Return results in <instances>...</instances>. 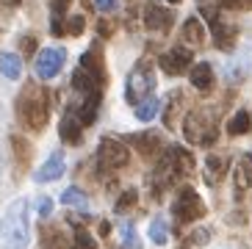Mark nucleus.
<instances>
[{
    "label": "nucleus",
    "instance_id": "nucleus-3",
    "mask_svg": "<svg viewBox=\"0 0 252 249\" xmlns=\"http://www.w3.org/2000/svg\"><path fill=\"white\" fill-rule=\"evenodd\" d=\"M183 133L191 144L211 147L216 141V117L205 108L191 111V114H186V119H183Z\"/></svg>",
    "mask_w": 252,
    "mask_h": 249
},
{
    "label": "nucleus",
    "instance_id": "nucleus-11",
    "mask_svg": "<svg viewBox=\"0 0 252 249\" xmlns=\"http://www.w3.org/2000/svg\"><path fill=\"white\" fill-rule=\"evenodd\" d=\"M186 114V97L180 89H175V92H169V97L163 100V124L169 127V130H175L178 127V119Z\"/></svg>",
    "mask_w": 252,
    "mask_h": 249
},
{
    "label": "nucleus",
    "instance_id": "nucleus-20",
    "mask_svg": "<svg viewBox=\"0 0 252 249\" xmlns=\"http://www.w3.org/2000/svg\"><path fill=\"white\" fill-rule=\"evenodd\" d=\"M72 89H75V92H81V94L86 97V94H97V92H100V83H97L94 78L86 72V69H81V66H78V69L72 72Z\"/></svg>",
    "mask_w": 252,
    "mask_h": 249
},
{
    "label": "nucleus",
    "instance_id": "nucleus-42",
    "mask_svg": "<svg viewBox=\"0 0 252 249\" xmlns=\"http://www.w3.org/2000/svg\"><path fill=\"white\" fill-rule=\"evenodd\" d=\"M3 3H8V6H20L23 0H3Z\"/></svg>",
    "mask_w": 252,
    "mask_h": 249
},
{
    "label": "nucleus",
    "instance_id": "nucleus-25",
    "mask_svg": "<svg viewBox=\"0 0 252 249\" xmlns=\"http://www.w3.org/2000/svg\"><path fill=\"white\" fill-rule=\"evenodd\" d=\"M252 186V155H244L241 161L236 163V188L244 191Z\"/></svg>",
    "mask_w": 252,
    "mask_h": 249
},
{
    "label": "nucleus",
    "instance_id": "nucleus-31",
    "mask_svg": "<svg viewBox=\"0 0 252 249\" xmlns=\"http://www.w3.org/2000/svg\"><path fill=\"white\" fill-rule=\"evenodd\" d=\"M11 147H14V153H17L20 169H25V166H28V161H31V144L23 139V136H11Z\"/></svg>",
    "mask_w": 252,
    "mask_h": 249
},
{
    "label": "nucleus",
    "instance_id": "nucleus-35",
    "mask_svg": "<svg viewBox=\"0 0 252 249\" xmlns=\"http://www.w3.org/2000/svg\"><path fill=\"white\" fill-rule=\"evenodd\" d=\"M83 28H86V20H83V14H72L67 20V25H64V31H67L69 36H81Z\"/></svg>",
    "mask_w": 252,
    "mask_h": 249
},
{
    "label": "nucleus",
    "instance_id": "nucleus-24",
    "mask_svg": "<svg viewBox=\"0 0 252 249\" xmlns=\"http://www.w3.org/2000/svg\"><path fill=\"white\" fill-rule=\"evenodd\" d=\"M250 127H252L250 111H236V114L230 117V122H227V133H230V136H244V133H250Z\"/></svg>",
    "mask_w": 252,
    "mask_h": 249
},
{
    "label": "nucleus",
    "instance_id": "nucleus-39",
    "mask_svg": "<svg viewBox=\"0 0 252 249\" xmlns=\"http://www.w3.org/2000/svg\"><path fill=\"white\" fill-rule=\"evenodd\" d=\"M33 50H36V39H33V36H25V39H23V53H25V56H31Z\"/></svg>",
    "mask_w": 252,
    "mask_h": 249
},
{
    "label": "nucleus",
    "instance_id": "nucleus-27",
    "mask_svg": "<svg viewBox=\"0 0 252 249\" xmlns=\"http://www.w3.org/2000/svg\"><path fill=\"white\" fill-rule=\"evenodd\" d=\"M61 202L69 205V208H75V211H86V208H89V197H86L81 188H75V186L61 194Z\"/></svg>",
    "mask_w": 252,
    "mask_h": 249
},
{
    "label": "nucleus",
    "instance_id": "nucleus-21",
    "mask_svg": "<svg viewBox=\"0 0 252 249\" xmlns=\"http://www.w3.org/2000/svg\"><path fill=\"white\" fill-rule=\"evenodd\" d=\"M224 172H227V161L219 158V155H208V161H205V183L216 186L224 177Z\"/></svg>",
    "mask_w": 252,
    "mask_h": 249
},
{
    "label": "nucleus",
    "instance_id": "nucleus-23",
    "mask_svg": "<svg viewBox=\"0 0 252 249\" xmlns=\"http://www.w3.org/2000/svg\"><path fill=\"white\" fill-rule=\"evenodd\" d=\"M0 72L6 75L8 81H17L23 75V61L17 53H0Z\"/></svg>",
    "mask_w": 252,
    "mask_h": 249
},
{
    "label": "nucleus",
    "instance_id": "nucleus-5",
    "mask_svg": "<svg viewBox=\"0 0 252 249\" xmlns=\"http://www.w3.org/2000/svg\"><path fill=\"white\" fill-rule=\"evenodd\" d=\"M205 202L200 199V194L191 188V186H183L178 191V197L172 202V213H175V221L178 224H191V221L202 219L205 216Z\"/></svg>",
    "mask_w": 252,
    "mask_h": 249
},
{
    "label": "nucleus",
    "instance_id": "nucleus-34",
    "mask_svg": "<svg viewBox=\"0 0 252 249\" xmlns=\"http://www.w3.org/2000/svg\"><path fill=\"white\" fill-rule=\"evenodd\" d=\"M139 202V191L136 188H127V191H122L117 197V205H114V211L117 213H125V211H130V208Z\"/></svg>",
    "mask_w": 252,
    "mask_h": 249
},
{
    "label": "nucleus",
    "instance_id": "nucleus-28",
    "mask_svg": "<svg viewBox=\"0 0 252 249\" xmlns=\"http://www.w3.org/2000/svg\"><path fill=\"white\" fill-rule=\"evenodd\" d=\"M150 238H153V244H158V247L169 241V224H166L163 216H156V219H153V224H150Z\"/></svg>",
    "mask_w": 252,
    "mask_h": 249
},
{
    "label": "nucleus",
    "instance_id": "nucleus-17",
    "mask_svg": "<svg viewBox=\"0 0 252 249\" xmlns=\"http://www.w3.org/2000/svg\"><path fill=\"white\" fill-rule=\"evenodd\" d=\"M166 153H169L172 163L178 166V172H180V175H191V172H194V155L189 153L186 147L172 144V147H166Z\"/></svg>",
    "mask_w": 252,
    "mask_h": 249
},
{
    "label": "nucleus",
    "instance_id": "nucleus-14",
    "mask_svg": "<svg viewBox=\"0 0 252 249\" xmlns=\"http://www.w3.org/2000/svg\"><path fill=\"white\" fill-rule=\"evenodd\" d=\"M211 36H214V44L219 50H233L236 47V28L222 20L211 22Z\"/></svg>",
    "mask_w": 252,
    "mask_h": 249
},
{
    "label": "nucleus",
    "instance_id": "nucleus-4",
    "mask_svg": "<svg viewBox=\"0 0 252 249\" xmlns=\"http://www.w3.org/2000/svg\"><path fill=\"white\" fill-rule=\"evenodd\" d=\"M153 89H156V72H153V66H150L147 61H141V64L133 66V72L127 75L125 100L127 103H133V105H139L141 100L153 97Z\"/></svg>",
    "mask_w": 252,
    "mask_h": 249
},
{
    "label": "nucleus",
    "instance_id": "nucleus-30",
    "mask_svg": "<svg viewBox=\"0 0 252 249\" xmlns=\"http://www.w3.org/2000/svg\"><path fill=\"white\" fill-rule=\"evenodd\" d=\"M211 235H214V233H211L208 227H194L191 233H189V235L183 238V249H191V247H205V244L211 241Z\"/></svg>",
    "mask_w": 252,
    "mask_h": 249
},
{
    "label": "nucleus",
    "instance_id": "nucleus-18",
    "mask_svg": "<svg viewBox=\"0 0 252 249\" xmlns=\"http://www.w3.org/2000/svg\"><path fill=\"white\" fill-rule=\"evenodd\" d=\"M97 108H100V92H97V94H86V97H83V103L78 105L75 117L81 119V124H92L97 119Z\"/></svg>",
    "mask_w": 252,
    "mask_h": 249
},
{
    "label": "nucleus",
    "instance_id": "nucleus-32",
    "mask_svg": "<svg viewBox=\"0 0 252 249\" xmlns=\"http://www.w3.org/2000/svg\"><path fill=\"white\" fill-rule=\"evenodd\" d=\"M42 241H45V249H72L67 244V238H64L59 230H50V227L42 233Z\"/></svg>",
    "mask_w": 252,
    "mask_h": 249
},
{
    "label": "nucleus",
    "instance_id": "nucleus-8",
    "mask_svg": "<svg viewBox=\"0 0 252 249\" xmlns=\"http://www.w3.org/2000/svg\"><path fill=\"white\" fill-rule=\"evenodd\" d=\"M64 61H67V50L64 47H47V50L39 53V59H36V75L42 81H53L61 72Z\"/></svg>",
    "mask_w": 252,
    "mask_h": 249
},
{
    "label": "nucleus",
    "instance_id": "nucleus-36",
    "mask_svg": "<svg viewBox=\"0 0 252 249\" xmlns=\"http://www.w3.org/2000/svg\"><path fill=\"white\" fill-rule=\"evenodd\" d=\"M224 8H238V11H247L252 8V0H219Z\"/></svg>",
    "mask_w": 252,
    "mask_h": 249
},
{
    "label": "nucleus",
    "instance_id": "nucleus-33",
    "mask_svg": "<svg viewBox=\"0 0 252 249\" xmlns=\"http://www.w3.org/2000/svg\"><path fill=\"white\" fill-rule=\"evenodd\" d=\"M72 235H75V249H97V241L89 235V230L75 224L72 227Z\"/></svg>",
    "mask_w": 252,
    "mask_h": 249
},
{
    "label": "nucleus",
    "instance_id": "nucleus-26",
    "mask_svg": "<svg viewBox=\"0 0 252 249\" xmlns=\"http://www.w3.org/2000/svg\"><path fill=\"white\" fill-rule=\"evenodd\" d=\"M158 111H161V100L158 97H147V100H141L136 105V119L139 122H150V119L158 117Z\"/></svg>",
    "mask_w": 252,
    "mask_h": 249
},
{
    "label": "nucleus",
    "instance_id": "nucleus-1",
    "mask_svg": "<svg viewBox=\"0 0 252 249\" xmlns=\"http://www.w3.org/2000/svg\"><path fill=\"white\" fill-rule=\"evenodd\" d=\"M31 241L28 230V202L25 199H14L8 211L0 219V244L6 249H25Z\"/></svg>",
    "mask_w": 252,
    "mask_h": 249
},
{
    "label": "nucleus",
    "instance_id": "nucleus-19",
    "mask_svg": "<svg viewBox=\"0 0 252 249\" xmlns=\"http://www.w3.org/2000/svg\"><path fill=\"white\" fill-rule=\"evenodd\" d=\"M183 42L189 44V47H200V44L205 42V28H202V22L197 20V17H189V20H186Z\"/></svg>",
    "mask_w": 252,
    "mask_h": 249
},
{
    "label": "nucleus",
    "instance_id": "nucleus-12",
    "mask_svg": "<svg viewBox=\"0 0 252 249\" xmlns=\"http://www.w3.org/2000/svg\"><path fill=\"white\" fill-rule=\"evenodd\" d=\"M81 69H86V72L94 78L100 86L105 83V61H103V53H100V47H89V50L81 56Z\"/></svg>",
    "mask_w": 252,
    "mask_h": 249
},
{
    "label": "nucleus",
    "instance_id": "nucleus-41",
    "mask_svg": "<svg viewBox=\"0 0 252 249\" xmlns=\"http://www.w3.org/2000/svg\"><path fill=\"white\" fill-rule=\"evenodd\" d=\"M111 233V224H108V221H103V224H100V235H108Z\"/></svg>",
    "mask_w": 252,
    "mask_h": 249
},
{
    "label": "nucleus",
    "instance_id": "nucleus-16",
    "mask_svg": "<svg viewBox=\"0 0 252 249\" xmlns=\"http://www.w3.org/2000/svg\"><path fill=\"white\" fill-rule=\"evenodd\" d=\"M64 155L61 153H53L50 158H47L45 163H42V169L36 172V180L39 183H50V180H59L61 175H64Z\"/></svg>",
    "mask_w": 252,
    "mask_h": 249
},
{
    "label": "nucleus",
    "instance_id": "nucleus-7",
    "mask_svg": "<svg viewBox=\"0 0 252 249\" xmlns=\"http://www.w3.org/2000/svg\"><path fill=\"white\" fill-rule=\"evenodd\" d=\"M141 20H144V28L156 31V33H166L172 28V22H175V11L163 8L158 0H147L144 11H141Z\"/></svg>",
    "mask_w": 252,
    "mask_h": 249
},
{
    "label": "nucleus",
    "instance_id": "nucleus-13",
    "mask_svg": "<svg viewBox=\"0 0 252 249\" xmlns=\"http://www.w3.org/2000/svg\"><path fill=\"white\" fill-rule=\"evenodd\" d=\"M59 136L67 141V144H81L83 141V124H81V119L75 117V111H67V114L61 117Z\"/></svg>",
    "mask_w": 252,
    "mask_h": 249
},
{
    "label": "nucleus",
    "instance_id": "nucleus-40",
    "mask_svg": "<svg viewBox=\"0 0 252 249\" xmlns=\"http://www.w3.org/2000/svg\"><path fill=\"white\" fill-rule=\"evenodd\" d=\"M97 31H100V36H111L114 25H111V22H105V20H100V22H97Z\"/></svg>",
    "mask_w": 252,
    "mask_h": 249
},
{
    "label": "nucleus",
    "instance_id": "nucleus-22",
    "mask_svg": "<svg viewBox=\"0 0 252 249\" xmlns=\"http://www.w3.org/2000/svg\"><path fill=\"white\" fill-rule=\"evenodd\" d=\"M67 6H69V0H53L50 3V31H53V36H61V33H67L64 31V14H67Z\"/></svg>",
    "mask_w": 252,
    "mask_h": 249
},
{
    "label": "nucleus",
    "instance_id": "nucleus-6",
    "mask_svg": "<svg viewBox=\"0 0 252 249\" xmlns=\"http://www.w3.org/2000/svg\"><path fill=\"white\" fill-rule=\"evenodd\" d=\"M130 161V150L127 144H122L119 139H111V136H105L97 147V166L103 169H122L127 166Z\"/></svg>",
    "mask_w": 252,
    "mask_h": 249
},
{
    "label": "nucleus",
    "instance_id": "nucleus-38",
    "mask_svg": "<svg viewBox=\"0 0 252 249\" xmlns=\"http://www.w3.org/2000/svg\"><path fill=\"white\" fill-rule=\"evenodd\" d=\"M117 3H119V0H94V6L100 8V11H114Z\"/></svg>",
    "mask_w": 252,
    "mask_h": 249
},
{
    "label": "nucleus",
    "instance_id": "nucleus-9",
    "mask_svg": "<svg viewBox=\"0 0 252 249\" xmlns=\"http://www.w3.org/2000/svg\"><path fill=\"white\" fill-rule=\"evenodd\" d=\"M191 50L186 47V44H178V47H172V50H166L158 59V64H161V69L166 75H183L189 66H191Z\"/></svg>",
    "mask_w": 252,
    "mask_h": 249
},
{
    "label": "nucleus",
    "instance_id": "nucleus-15",
    "mask_svg": "<svg viewBox=\"0 0 252 249\" xmlns=\"http://www.w3.org/2000/svg\"><path fill=\"white\" fill-rule=\"evenodd\" d=\"M189 81H191L194 89H200V92H211L214 89V66L208 64V61L194 64L191 72H189Z\"/></svg>",
    "mask_w": 252,
    "mask_h": 249
},
{
    "label": "nucleus",
    "instance_id": "nucleus-29",
    "mask_svg": "<svg viewBox=\"0 0 252 249\" xmlns=\"http://www.w3.org/2000/svg\"><path fill=\"white\" fill-rule=\"evenodd\" d=\"M119 238H122V249H141V241H139L136 227L130 221H122L119 224Z\"/></svg>",
    "mask_w": 252,
    "mask_h": 249
},
{
    "label": "nucleus",
    "instance_id": "nucleus-37",
    "mask_svg": "<svg viewBox=\"0 0 252 249\" xmlns=\"http://www.w3.org/2000/svg\"><path fill=\"white\" fill-rule=\"evenodd\" d=\"M36 211H39V216H50V213H53V199L50 197H39Z\"/></svg>",
    "mask_w": 252,
    "mask_h": 249
},
{
    "label": "nucleus",
    "instance_id": "nucleus-10",
    "mask_svg": "<svg viewBox=\"0 0 252 249\" xmlns=\"http://www.w3.org/2000/svg\"><path fill=\"white\" fill-rule=\"evenodd\" d=\"M127 139H130V144H133L136 150H139V153L144 155V158H150V161H156V158H161V155H163V150H166V147H163V139L158 136L156 130L136 133V136H127Z\"/></svg>",
    "mask_w": 252,
    "mask_h": 249
},
{
    "label": "nucleus",
    "instance_id": "nucleus-43",
    "mask_svg": "<svg viewBox=\"0 0 252 249\" xmlns=\"http://www.w3.org/2000/svg\"><path fill=\"white\" fill-rule=\"evenodd\" d=\"M166 3H180V0H166Z\"/></svg>",
    "mask_w": 252,
    "mask_h": 249
},
{
    "label": "nucleus",
    "instance_id": "nucleus-2",
    "mask_svg": "<svg viewBox=\"0 0 252 249\" xmlns=\"http://www.w3.org/2000/svg\"><path fill=\"white\" fill-rule=\"evenodd\" d=\"M17 117H20V122H23L28 130H42L47 124V117H50L47 92H42L36 83H28V86L23 89L20 100H17Z\"/></svg>",
    "mask_w": 252,
    "mask_h": 249
}]
</instances>
